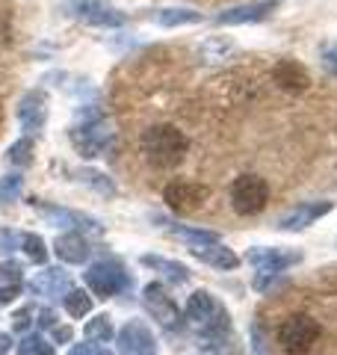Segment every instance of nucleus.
Returning <instances> with one entry per match:
<instances>
[{
  "instance_id": "15",
  "label": "nucleus",
  "mask_w": 337,
  "mask_h": 355,
  "mask_svg": "<svg viewBox=\"0 0 337 355\" xmlns=\"http://www.w3.org/2000/svg\"><path fill=\"white\" fill-rule=\"evenodd\" d=\"M30 293L33 296H48V299H56V296H65L71 291V275L62 270V266H51V270H42L36 272L33 279L27 282Z\"/></svg>"
},
{
  "instance_id": "27",
  "label": "nucleus",
  "mask_w": 337,
  "mask_h": 355,
  "mask_svg": "<svg viewBox=\"0 0 337 355\" xmlns=\"http://www.w3.org/2000/svg\"><path fill=\"white\" fill-rule=\"evenodd\" d=\"M86 338L95 340V343H110L112 338H116V329H112L110 317L107 314H98V317L89 320V323H86Z\"/></svg>"
},
{
  "instance_id": "19",
  "label": "nucleus",
  "mask_w": 337,
  "mask_h": 355,
  "mask_svg": "<svg viewBox=\"0 0 337 355\" xmlns=\"http://www.w3.org/2000/svg\"><path fill=\"white\" fill-rule=\"evenodd\" d=\"M53 252H56V258L65 263H83V261H89V254H92V246H89V240L80 231H69V234H60L53 240Z\"/></svg>"
},
{
  "instance_id": "37",
  "label": "nucleus",
  "mask_w": 337,
  "mask_h": 355,
  "mask_svg": "<svg viewBox=\"0 0 337 355\" xmlns=\"http://www.w3.org/2000/svg\"><path fill=\"white\" fill-rule=\"evenodd\" d=\"M252 352L254 355H266V338H263L261 326H252Z\"/></svg>"
},
{
  "instance_id": "21",
  "label": "nucleus",
  "mask_w": 337,
  "mask_h": 355,
  "mask_svg": "<svg viewBox=\"0 0 337 355\" xmlns=\"http://www.w3.org/2000/svg\"><path fill=\"white\" fill-rule=\"evenodd\" d=\"M142 266H148V270L154 272H160L166 282H172V284H187L189 282V270L184 263H178V261H168V258H160V254H142Z\"/></svg>"
},
{
  "instance_id": "25",
  "label": "nucleus",
  "mask_w": 337,
  "mask_h": 355,
  "mask_svg": "<svg viewBox=\"0 0 337 355\" xmlns=\"http://www.w3.org/2000/svg\"><path fill=\"white\" fill-rule=\"evenodd\" d=\"M157 24L163 27H184V24H201V12L187 6H168L157 12Z\"/></svg>"
},
{
  "instance_id": "3",
  "label": "nucleus",
  "mask_w": 337,
  "mask_h": 355,
  "mask_svg": "<svg viewBox=\"0 0 337 355\" xmlns=\"http://www.w3.org/2000/svg\"><path fill=\"white\" fill-rule=\"evenodd\" d=\"M187 320L198 329V335H222L231 331V314L210 291H196L187 299Z\"/></svg>"
},
{
  "instance_id": "23",
  "label": "nucleus",
  "mask_w": 337,
  "mask_h": 355,
  "mask_svg": "<svg viewBox=\"0 0 337 355\" xmlns=\"http://www.w3.org/2000/svg\"><path fill=\"white\" fill-rule=\"evenodd\" d=\"M198 347L207 355H243L240 343L231 331H222V335H198Z\"/></svg>"
},
{
  "instance_id": "14",
  "label": "nucleus",
  "mask_w": 337,
  "mask_h": 355,
  "mask_svg": "<svg viewBox=\"0 0 337 355\" xmlns=\"http://www.w3.org/2000/svg\"><path fill=\"white\" fill-rule=\"evenodd\" d=\"M331 207H334V202H305V205H296L293 210H287L284 216H278L275 228L278 231H305L317 219H322L325 214H331Z\"/></svg>"
},
{
  "instance_id": "13",
  "label": "nucleus",
  "mask_w": 337,
  "mask_h": 355,
  "mask_svg": "<svg viewBox=\"0 0 337 355\" xmlns=\"http://www.w3.org/2000/svg\"><path fill=\"white\" fill-rule=\"evenodd\" d=\"M281 0H254V3H240V6H231L225 12L216 15V24L219 27H237V24H254V21H263L269 18L278 9Z\"/></svg>"
},
{
  "instance_id": "34",
  "label": "nucleus",
  "mask_w": 337,
  "mask_h": 355,
  "mask_svg": "<svg viewBox=\"0 0 337 355\" xmlns=\"http://www.w3.org/2000/svg\"><path fill=\"white\" fill-rule=\"evenodd\" d=\"M69 355H112V352L104 347V343H95V340H89V343H74Z\"/></svg>"
},
{
  "instance_id": "18",
  "label": "nucleus",
  "mask_w": 337,
  "mask_h": 355,
  "mask_svg": "<svg viewBox=\"0 0 337 355\" xmlns=\"http://www.w3.org/2000/svg\"><path fill=\"white\" fill-rule=\"evenodd\" d=\"M154 222L166 231V234L184 240L187 246H201V243H216L219 240L216 231H207V228H198V225H184V222H175L168 216H154Z\"/></svg>"
},
{
  "instance_id": "39",
  "label": "nucleus",
  "mask_w": 337,
  "mask_h": 355,
  "mask_svg": "<svg viewBox=\"0 0 337 355\" xmlns=\"http://www.w3.org/2000/svg\"><path fill=\"white\" fill-rule=\"evenodd\" d=\"M39 326L42 329H53L56 326V314H53V311H48V308L39 311Z\"/></svg>"
},
{
  "instance_id": "2",
  "label": "nucleus",
  "mask_w": 337,
  "mask_h": 355,
  "mask_svg": "<svg viewBox=\"0 0 337 355\" xmlns=\"http://www.w3.org/2000/svg\"><path fill=\"white\" fill-rule=\"evenodd\" d=\"M69 139L83 157H104L112 148V130L107 125V119L101 116V110H92V107L77 113V125H71Z\"/></svg>"
},
{
  "instance_id": "22",
  "label": "nucleus",
  "mask_w": 337,
  "mask_h": 355,
  "mask_svg": "<svg viewBox=\"0 0 337 355\" xmlns=\"http://www.w3.org/2000/svg\"><path fill=\"white\" fill-rule=\"evenodd\" d=\"M21 287H24V270H21V263L15 261L0 263V305L12 302L21 293Z\"/></svg>"
},
{
  "instance_id": "31",
  "label": "nucleus",
  "mask_w": 337,
  "mask_h": 355,
  "mask_svg": "<svg viewBox=\"0 0 337 355\" xmlns=\"http://www.w3.org/2000/svg\"><path fill=\"white\" fill-rule=\"evenodd\" d=\"M18 355H53V343H48L42 335H27L18 343Z\"/></svg>"
},
{
  "instance_id": "6",
  "label": "nucleus",
  "mask_w": 337,
  "mask_h": 355,
  "mask_svg": "<svg viewBox=\"0 0 337 355\" xmlns=\"http://www.w3.org/2000/svg\"><path fill=\"white\" fill-rule=\"evenodd\" d=\"M320 338V323L308 314H293L287 317L278 329V343L290 355H305L313 349V343Z\"/></svg>"
},
{
  "instance_id": "10",
  "label": "nucleus",
  "mask_w": 337,
  "mask_h": 355,
  "mask_svg": "<svg viewBox=\"0 0 337 355\" xmlns=\"http://www.w3.org/2000/svg\"><path fill=\"white\" fill-rule=\"evenodd\" d=\"M74 15L95 27H121L128 21V15L119 6H112L110 0H69Z\"/></svg>"
},
{
  "instance_id": "16",
  "label": "nucleus",
  "mask_w": 337,
  "mask_h": 355,
  "mask_svg": "<svg viewBox=\"0 0 337 355\" xmlns=\"http://www.w3.org/2000/svg\"><path fill=\"white\" fill-rule=\"evenodd\" d=\"M18 121L24 130H42L48 121V95L42 89H33L18 101Z\"/></svg>"
},
{
  "instance_id": "5",
  "label": "nucleus",
  "mask_w": 337,
  "mask_h": 355,
  "mask_svg": "<svg viewBox=\"0 0 337 355\" xmlns=\"http://www.w3.org/2000/svg\"><path fill=\"white\" fill-rule=\"evenodd\" d=\"M142 305H145V311H148V314L154 317V323L163 326L166 331H181V329H184V314H181V308H178L175 299L166 293V287H163L160 282L145 284V291H142Z\"/></svg>"
},
{
  "instance_id": "41",
  "label": "nucleus",
  "mask_w": 337,
  "mask_h": 355,
  "mask_svg": "<svg viewBox=\"0 0 337 355\" xmlns=\"http://www.w3.org/2000/svg\"><path fill=\"white\" fill-rule=\"evenodd\" d=\"M0 116H3V110H0Z\"/></svg>"
},
{
  "instance_id": "35",
  "label": "nucleus",
  "mask_w": 337,
  "mask_h": 355,
  "mask_svg": "<svg viewBox=\"0 0 337 355\" xmlns=\"http://www.w3.org/2000/svg\"><path fill=\"white\" fill-rule=\"evenodd\" d=\"M33 317H36V308H21L18 314L12 317V329L15 331H27L33 326Z\"/></svg>"
},
{
  "instance_id": "20",
  "label": "nucleus",
  "mask_w": 337,
  "mask_h": 355,
  "mask_svg": "<svg viewBox=\"0 0 337 355\" xmlns=\"http://www.w3.org/2000/svg\"><path fill=\"white\" fill-rule=\"evenodd\" d=\"M273 77H275V83L281 89H287V92H305L308 83H311L308 71L302 69L296 60H281V62H275Z\"/></svg>"
},
{
  "instance_id": "30",
  "label": "nucleus",
  "mask_w": 337,
  "mask_h": 355,
  "mask_svg": "<svg viewBox=\"0 0 337 355\" xmlns=\"http://www.w3.org/2000/svg\"><path fill=\"white\" fill-rule=\"evenodd\" d=\"M21 187H24V178H21V175L0 178V207H6L9 202H15V198L21 196Z\"/></svg>"
},
{
  "instance_id": "24",
  "label": "nucleus",
  "mask_w": 337,
  "mask_h": 355,
  "mask_svg": "<svg viewBox=\"0 0 337 355\" xmlns=\"http://www.w3.org/2000/svg\"><path fill=\"white\" fill-rule=\"evenodd\" d=\"M74 178H77L80 184L92 187V190H95L98 196L112 198V196L119 193V187L112 184V178H110V175H104V172H98V169H77V172H74Z\"/></svg>"
},
{
  "instance_id": "32",
  "label": "nucleus",
  "mask_w": 337,
  "mask_h": 355,
  "mask_svg": "<svg viewBox=\"0 0 337 355\" xmlns=\"http://www.w3.org/2000/svg\"><path fill=\"white\" fill-rule=\"evenodd\" d=\"M21 246V234L12 228H0V254H9Z\"/></svg>"
},
{
  "instance_id": "12",
  "label": "nucleus",
  "mask_w": 337,
  "mask_h": 355,
  "mask_svg": "<svg viewBox=\"0 0 337 355\" xmlns=\"http://www.w3.org/2000/svg\"><path fill=\"white\" fill-rule=\"evenodd\" d=\"M207 196H210L207 187L196 181H175L163 190V198L168 202V207L178 210V214H193V210H198L207 202Z\"/></svg>"
},
{
  "instance_id": "28",
  "label": "nucleus",
  "mask_w": 337,
  "mask_h": 355,
  "mask_svg": "<svg viewBox=\"0 0 337 355\" xmlns=\"http://www.w3.org/2000/svg\"><path fill=\"white\" fill-rule=\"evenodd\" d=\"M33 151H36L33 139L24 137V139H18V142H12V146H9L6 160L12 163V166H30V163H33Z\"/></svg>"
},
{
  "instance_id": "29",
  "label": "nucleus",
  "mask_w": 337,
  "mask_h": 355,
  "mask_svg": "<svg viewBox=\"0 0 337 355\" xmlns=\"http://www.w3.org/2000/svg\"><path fill=\"white\" fill-rule=\"evenodd\" d=\"M21 249H24V252H27V258H30V261H36V263H44V261H48V246H44L42 234H21Z\"/></svg>"
},
{
  "instance_id": "33",
  "label": "nucleus",
  "mask_w": 337,
  "mask_h": 355,
  "mask_svg": "<svg viewBox=\"0 0 337 355\" xmlns=\"http://www.w3.org/2000/svg\"><path fill=\"white\" fill-rule=\"evenodd\" d=\"M278 284H284V275H281V272H261V275L254 279V287H257L261 293H269V291H273V287H278Z\"/></svg>"
},
{
  "instance_id": "17",
  "label": "nucleus",
  "mask_w": 337,
  "mask_h": 355,
  "mask_svg": "<svg viewBox=\"0 0 337 355\" xmlns=\"http://www.w3.org/2000/svg\"><path fill=\"white\" fill-rule=\"evenodd\" d=\"M189 254H193L196 261H201V263L216 266V270H234V266H240L237 252L228 249L222 240H216V243H201V246H189Z\"/></svg>"
},
{
  "instance_id": "11",
  "label": "nucleus",
  "mask_w": 337,
  "mask_h": 355,
  "mask_svg": "<svg viewBox=\"0 0 337 355\" xmlns=\"http://www.w3.org/2000/svg\"><path fill=\"white\" fill-rule=\"evenodd\" d=\"M116 343L121 355H157V340L142 320H128L116 331Z\"/></svg>"
},
{
  "instance_id": "9",
  "label": "nucleus",
  "mask_w": 337,
  "mask_h": 355,
  "mask_svg": "<svg viewBox=\"0 0 337 355\" xmlns=\"http://www.w3.org/2000/svg\"><path fill=\"white\" fill-rule=\"evenodd\" d=\"M245 261L261 272H284L290 266L302 263V252L287 249V246H254L245 254Z\"/></svg>"
},
{
  "instance_id": "26",
  "label": "nucleus",
  "mask_w": 337,
  "mask_h": 355,
  "mask_svg": "<svg viewBox=\"0 0 337 355\" xmlns=\"http://www.w3.org/2000/svg\"><path fill=\"white\" fill-rule=\"evenodd\" d=\"M62 305L77 320H83L86 314H92V296H89L86 291H74V287H71V291L62 296Z\"/></svg>"
},
{
  "instance_id": "8",
  "label": "nucleus",
  "mask_w": 337,
  "mask_h": 355,
  "mask_svg": "<svg viewBox=\"0 0 337 355\" xmlns=\"http://www.w3.org/2000/svg\"><path fill=\"white\" fill-rule=\"evenodd\" d=\"M269 202V187L261 175H240L231 184V205L240 216H254L261 214Z\"/></svg>"
},
{
  "instance_id": "7",
  "label": "nucleus",
  "mask_w": 337,
  "mask_h": 355,
  "mask_svg": "<svg viewBox=\"0 0 337 355\" xmlns=\"http://www.w3.org/2000/svg\"><path fill=\"white\" fill-rule=\"evenodd\" d=\"M30 207L48 222V225L56 228H71V231H89V234H104V225L95 219V216H86L80 210H69V207H60V205H51V202H42V198H33Z\"/></svg>"
},
{
  "instance_id": "38",
  "label": "nucleus",
  "mask_w": 337,
  "mask_h": 355,
  "mask_svg": "<svg viewBox=\"0 0 337 355\" xmlns=\"http://www.w3.org/2000/svg\"><path fill=\"white\" fill-rule=\"evenodd\" d=\"M71 335H74L71 326H53V340H56V343H69Z\"/></svg>"
},
{
  "instance_id": "36",
  "label": "nucleus",
  "mask_w": 337,
  "mask_h": 355,
  "mask_svg": "<svg viewBox=\"0 0 337 355\" xmlns=\"http://www.w3.org/2000/svg\"><path fill=\"white\" fill-rule=\"evenodd\" d=\"M322 65H325V71H331L337 77V42L322 51Z\"/></svg>"
},
{
  "instance_id": "40",
  "label": "nucleus",
  "mask_w": 337,
  "mask_h": 355,
  "mask_svg": "<svg viewBox=\"0 0 337 355\" xmlns=\"http://www.w3.org/2000/svg\"><path fill=\"white\" fill-rule=\"evenodd\" d=\"M9 349H12V338L6 331H0V355H9Z\"/></svg>"
},
{
  "instance_id": "4",
  "label": "nucleus",
  "mask_w": 337,
  "mask_h": 355,
  "mask_svg": "<svg viewBox=\"0 0 337 355\" xmlns=\"http://www.w3.org/2000/svg\"><path fill=\"white\" fill-rule=\"evenodd\" d=\"M86 284L95 296L110 299V296H119V293L130 291L133 279L119 261H98L86 270Z\"/></svg>"
},
{
  "instance_id": "1",
  "label": "nucleus",
  "mask_w": 337,
  "mask_h": 355,
  "mask_svg": "<svg viewBox=\"0 0 337 355\" xmlns=\"http://www.w3.org/2000/svg\"><path fill=\"white\" fill-rule=\"evenodd\" d=\"M139 148L145 154V160L157 166V169H175L184 160L189 139L175 125H154L142 133Z\"/></svg>"
}]
</instances>
